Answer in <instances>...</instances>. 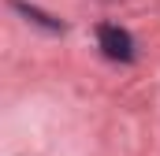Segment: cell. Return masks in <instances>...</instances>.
Segmentation results:
<instances>
[{
	"label": "cell",
	"instance_id": "1",
	"mask_svg": "<svg viewBox=\"0 0 160 156\" xmlns=\"http://www.w3.org/2000/svg\"><path fill=\"white\" fill-rule=\"evenodd\" d=\"M97 41H101V52L108 60H134V37L123 30V26H101L97 30Z\"/></svg>",
	"mask_w": 160,
	"mask_h": 156
},
{
	"label": "cell",
	"instance_id": "2",
	"mask_svg": "<svg viewBox=\"0 0 160 156\" xmlns=\"http://www.w3.org/2000/svg\"><path fill=\"white\" fill-rule=\"evenodd\" d=\"M11 7H15V11H22L26 19H34L38 26H45V30H52V34H60V30H63V22H60V19H52V15H45V11H38V7H26L22 0H11Z\"/></svg>",
	"mask_w": 160,
	"mask_h": 156
}]
</instances>
